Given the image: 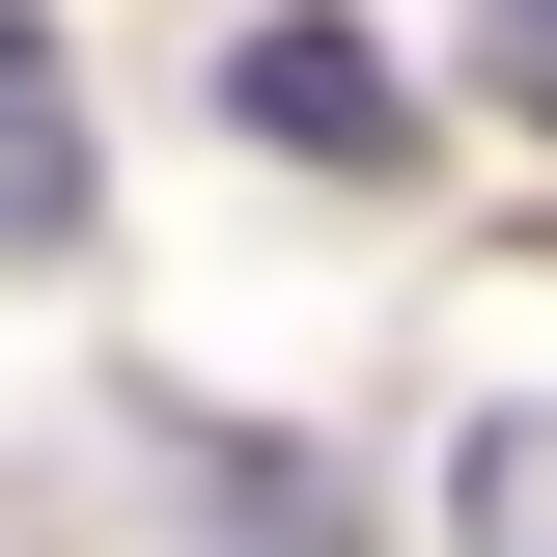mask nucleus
<instances>
[{
	"instance_id": "f257e3e1",
	"label": "nucleus",
	"mask_w": 557,
	"mask_h": 557,
	"mask_svg": "<svg viewBox=\"0 0 557 557\" xmlns=\"http://www.w3.org/2000/svg\"><path fill=\"white\" fill-rule=\"evenodd\" d=\"M223 112H251V139H307V168H391V139H418V84L362 57V28H251V57H223Z\"/></svg>"
},
{
	"instance_id": "f03ea898",
	"label": "nucleus",
	"mask_w": 557,
	"mask_h": 557,
	"mask_svg": "<svg viewBox=\"0 0 557 557\" xmlns=\"http://www.w3.org/2000/svg\"><path fill=\"white\" fill-rule=\"evenodd\" d=\"M57 223H84V112L28 57V0H0V251H57Z\"/></svg>"
},
{
	"instance_id": "7ed1b4c3",
	"label": "nucleus",
	"mask_w": 557,
	"mask_h": 557,
	"mask_svg": "<svg viewBox=\"0 0 557 557\" xmlns=\"http://www.w3.org/2000/svg\"><path fill=\"white\" fill-rule=\"evenodd\" d=\"M446 530H474V557H557V418H474V446H446Z\"/></svg>"
},
{
	"instance_id": "20e7f679",
	"label": "nucleus",
	"mask_w": 557,
	"mask_h": 557,
	"mask_svg": "<svg viewBox=\"0 0 557 557\" xmlns=\"http://www.w3.org/2000/svg\"><path fill=\"white\" fill-rule=\"evenodd\" d=\"M474 84H502V112L557 139V0H474Z\"/></svg>"
}]
</instances>
